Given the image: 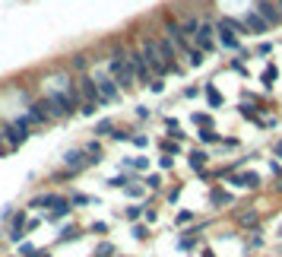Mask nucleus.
<instances>
[{
  "instance_id": "nucleus-33",
  "label": "nucleus",
  "mask_w": 282,
  "mask_h": 257,
  "mask_svg": "<svg viewBox=\"0 0 282 257\" xmlns=\"http://www.w3.org/2000/svg\"><path fill=\"white\" fill-rule=\"evenodd\" d=\"M203 61H206V57H203V51H200V48H191V51H187V64H191V67H200Z\"/></svg>"
},
{
  "instance_id": "nucleus-42",
  "label": "nucleus",
  "mask_w": 282,
  "mask_h": 257,
  "mask_svg": "<svg viewBox=\"0 0 282 257\" xmlns=\"http://www.w3.org/2000/svg\"><path fill=\"white\" fill-rule=\"evenodd\" d=\"M130 143H133L136 149H146V146H149V137H146V134H133V140H130Z\"/></svg>"
},
{
  "instance_id": "nucleus-16",
  "label": "nucleus",
  "mask_w": 282,
  "mask_h": 257,
  "mask_svg": "<svg viewBox=\"0 0 282 257\" xmlns=\"http://www.w3.org/2000/svg\"><path fill=\"white\" fill-rule=\"evenodd\" d=\"M231 200H234V197L225 191V188H213V191H209V206H213V209H222V206H231Z\"/></svg>"
},
{
  "instance_id": "nucleus-28",
  "label": "nucleus",
  "mask_w": 282,
  "mask_h": 257,
  "mask_svg": "<svg viewBox=\"0 0 282 257\" xmlns=\"http://www.w3.org/2000/svg\"><path fill=\"white\" fill-rule=\"evenodd\" d=\"M197 137H200V143H219V140H222V137L213 131V127H200V134H197Z\"/></svg>"
},
{
  "instance_id": "nucleus-47",
  "label": "nucleus",
  "mask_w": 282,
  "mask_h": 257,
  "mask_svg": "<svg viewBox=\"0 0 282 257\" xmlns=\"http://www.w3.org/2000/svg\"><path fill=\"white\" fill-rule=\"evenodd\" d=\"M149 89H152V92H156V96H159V92L165 89V79H159V76H156V79H152V83H149Z\"/></svg>"
},
{
  "instance_id": "nucleus-26",
  "label": "nucleus",
  "mask_w": 282,
  "mask_h": 257,
  "mask_svg": "<svg viewBox=\"0 0 282 257\" xmlns=\"http://www.w3.org/2000/svg\"><path fill=\"white\" fill-rule=\"evenodd\" d=\"M124 191H127V197H133V200H143V197H146V184H136V181H130Z\"/></svg>"
},
{
  "instance_id": "nucleus-7",
  "label": "nucleus",
  "mask_w": 282,
  "mask_h": 257,
  "mask_svg": "<svg viewBox=\"0 0 282 257\" xmlns=\"http://www.w3.org/2000/svg\"><path fill=\"white\" fill-rule=\"evenodd\" d=\"M156 41H159V51H162V61H165L168 73H184V67L178 64V48L168 38H156Z\"/></svg>"
},
{
  "instance_id": "nucleus-18",
  "label": "nucleus",
  "mask_w": 282,
  "mask_h": 257,
  "mask_svg": "<svg viewBox=\"0 0 282 257\" xmlns=\"http://www.w3.org/2000/svg\"><path fill=\"white\" fill-rule=\"evenodd\" d=\"M79 238H83V229H79V226H64L61 235H57V244H73Z\"/></svg>"
},
{
  "instance_id": "nucleus-10",
  "label": "nucleus",
  "mask_w": 282,
  "mask_h": 257,
  "mask_svg": "<svg viewBox=\"0 0 282 257\" xmlns=\"http://www.w3.org/2000/svg\"><path fill=\"white\" fill-rule=\"evenodd\" d=\"M197 244H203V226H197V223H194V226H191V229H187L184 235L178 238V251H184V254H187V251H194Z\"/></svg>"
},
{
  "instance_id": "nucleus-40",
  "label": "nucleus",
  "mask_w": 282,
  "mask_h": 257,
  "mask_svg": "<svg viewBox=\"0 0 282 257\" xmlns=\"http://www.w3.org/2000/svg\"><path fill=\"white\" fill-rule=\"evenodd\" d=\"M70 203H73V206H89L92 197L89 194H73V197H70Z\"/></svg>"
},
{
  "instance_id": "nucleus-41",
  "label": "nucleus",
  "mask_w": 282,
  "mask_h": 257,
  "mask_svg": "<svg viewBox=\"0 0 282 257\" xmlns=\"http://www.w3.org/2000/svg\"><path fill=\"white\" fill-rule=\"evenodd\" d=\"M89 232H92V235H99V238H102V235H108V223H92Z\"/></svg>"
},
{
  "instance_id": "nucleus-44",
  "label": "nucleus",
  "mask_w": 282,
  "mask_h": 257,
  "mask_svg": "<svg viewBox=\"0 0 282 257\" xmlns=\"http://www.w3.org/2000/svg\"><path fill=\"white\" fill-rule=\"evenodd\" d=\"M111 137L117 140V143H124V140H133V134H130V131H121V127H117V131H114Z\"/></svg>"
},
{
  "instance_id": "nucleus-37",
  "label": "nucleus",
  "mask_w": 282,
  "mask_h": 257,
  "mask_svg": "<svg viewBox=\"0 0 282 257\" xmlns=\"http://www.w3.org/2000/svg\"><path fill=\"white\" fill-rule=\"evenodd\" d=\"M70 67H73V70H86V67H89V57H86V54H73Z\"/></svg>"
},
{
  "instance_id": "nucleus-24",
  "label": "nucleus",
  "mask_w": 282,
  "mask_h": 257,
  "mask_svg": "<svg viewBox=\"0 0 282 257\" xmlns=\"http://www.w3.org/2000/svg\"><path fill=\"white\" fill-rule=\"evenodd\" d=\"M143 213H146V206H139V203H130V206L124 209V219H127V223H139V216H143Z\"/></svg>"
},
{
  "instance_id": "nucleus-25",
  "label": "nucleus",
  "mask_w": 282,
  "mask_h": 257,
  "mask_svg": "<svg viewBox=\"0 0 282 257\" xmlns=\"http://www.w3.org/2000/svg\"><path fill=\"white\" fill-rule=\"evenodd\" d=\"M194 223H197V213H194V209H181V213L174 216V226H181V229H184V226H194Z\"/></svg>"
},
{
  "instance_id": "nucleus-34",
  "label": "nucleus",
  "mask_w": 282,
  "mask_h": 257,
  "mask_svg": "<svg viewBox=\"0 0 282 257\" xmlns=\"http://www.w3.org/2000/svg\"><path fill=\"white\" fill-rule=\"evenodd\" d=\"M143 184H146V191H162V175H149Z\"/></svg>"
},
{
  "instance_id": "nucleus-49",
  "label": "nucleus",
  "mask_w": 282,
  "mask_h": 257,
  "mask_svg": "<svg viewBox=\"0 0 282 257\" xmlns=\"http://www.w3.org/2000/svg\"><path fill=\"white\" fill-rule=\"evenodd\" d=\"M269 51H273V45H269V41H263V45H257V54H269Z\"/></svg>"
},
{
  "instance_id": "nucleus-13",
  "label": "nucleus",
  "mask_w": 282,
  "mask_h": 257,
  "mask_svg": "<svg viewBox=\"0 0 282 257\" xmlns=\"http://www.w3.org/2000/svg\"><path fill=\"white\" fill-rule=\"evenodd\" d=\"M216 32H219V41H222V48H228V51H241V38L234 35L228 26H225V19L216 26Z\"/></svg>"
},
{
  "instance_id": "nucleus-1",
  "label": "nucleus",
  "mask_w": 282,
  "mask_h": 257,
  "mask_svg": "<svg viewBox=\"0 0 282 257\" xmlns=\"http://www.w3.org/2000/svg\"><path fill=\"white\" fill-rule=\"evenodd\" d=\"M146 54V64H149V70H152V76H165L168 73V67H165V61H162V51H159V41L156 38H143V48H139Z\"/></svg>"
},
{
  "instance_id": "nucleus-3",
  "label": "nucleus",
  "mask_w": 282,
  "mask_h": 257,
  "mask_svg": "<svg viewBox=\"0 0 282 257\" xmlns=\"http://www.w3.org/2000/svg\"><path fill=\"white\" fill-rule=\"evenodd\" d=\"M26 232H29V209H16L13 216H10V229H7V238L19 244L22 238H26Z\"/></svg>"
},
{
  "instance_id": "nucleus-2",
  "label": "nucleus",
  "mask_w": 282,
  "mask_h": 257,
  "mask_svg": "<svg viewBox=\"0 0 282 257\" xmlns=\"http://www.w3.org/2000/svg\"><path fill=\"white\" fill-rule=\"evenodd\" d=\"M76 89H79V99H83V102H92V105H99V108H102V92H99V79L96 76H89V73H83V76H79L76 79Z\"/></svg>"
},
{
  "instance_id": "nucleus-22",
  "label": "nucleus",
  "mask_w": 282,
  "mask_h": 257,
  "mask_svg": "<svg viewBox=\"0 0 282 257\" xmlns=\"http://www.w3.org/2000/svg\"><path fill=\"white\" fill-rule=\"evenodd\" d=\"M70 213H73V203H67V206H57V209H51V213L44 216V219H48V223H61V219H67Z\"/></svg>"
},
{
  "instance_id": "nucleus-29",
  "label": "nucleus",
  "mask_w": 282,
  "mask_h": 257,
  "mask_svg": "<svg viewBox=\"0 0 282 257\" xmlns=\"http://www.w3.org/2000/svg\"><path fill=\"white\" fill-rule=\"evenodd\" d=\"M162 153H165V156H178L181 153V143H178V140H162Z\"/></svg>"
},
{
  "instance_id": "nucleus-39",
  "label": "nucleus",
  "mask_w": 282,
  "mask_h": 257,
  "mask_svg": "<svg viewBox=\"0 0 282 257\" xmlns=\"http://www.w3.org/2000/svg\"><path fill=\"white\" fill-rule=\"evenodd\" d=\"M133 238H136V241H146V238H149V226L133 223Z\"/></svg>"
},
{
  "instance_id": "nucleus-21",
  "label": "nucleus",
  "mask_w": 282,
  "mask_h": 257,
  "mask_svg": "<svg viewBox=\"0 0 282 257\" xmlns=\"http://www.w3.org/2000/svg\"><path fill=\"white\" fill-rule=\"evenodd\" d=\"M203 96H206V102H209V108H222V96H219V89H216L213 83L203 86Z\"/></svg>"
},
{
  "instance_id": "nucleus-54",
  "label": "nucleus",
  "mask_w": 282,
  "mask_h": 257,
  "mask_svg": "<svg viewBox=\"0 0 282 257\" xmlns=\"http://www.w3.org/2000/svg\"><path fill=\"white\" fill-rule=\"evenodd\" d=\"M273 149H276V156H279V159H282V140H279V143H276V146H273Z\"/></svg>"
},
{
  "instance_id": "nucleus-14",
  "label": "nucleus",
  "mask_w": 282,
  "mask_h": 257,
  "mask_svg": "<svg viewBox=\"0 0 282 257\" xmlns=\"http://www.w3.org/2000/svg\"><path fill=\"white\" fill-rule=\"evenodd\" d=\"M257 13H260L269 26H279L282 22V13H279V7L276 4H269V0H260V4H257Z\"/></svg>"
},
{
  "instance_id": "nucleus-36",
  "label": "nucleus",
  "mask_w": 282,
  "mask_h": 257,
  "mask_svg": "<svg viewBox=\"0 0 282 257\" xmlns=\"http://www.w3.org/2000/svg\"><path fill=\"white\" fill-rule=\"evenodd\" d=\"M127 184H130V175H114L108 181V188H127Z\"/></svg>"
},
{
  "instance_id": "nucleus-55",
  "label": "nucleus",
  "mask_w": 282,
  "mask_h": 257,
  "mask_svg": "<svg viewBox=\"0 0 282 257\" xmlns=\"http://www.w3.org/2000/svg\"><path fill=\"white\" fill-rule=\"evenodd\" d=\"M279 13H282V4H279Z\"/></svg>"
},
{
  "instance_id": "nucleus-23",
  "label": "nucleus",
  "mask_w": 282,
  "mask_h": 257,
  "mask_svg": "<svg viewBox=\"0 0 282 257\" xmlns=\"http://www.w3.org/2000/svg\"><path fill=\"white\" fill-rule=\"evenodd\" d=\"M114 131H117V124H114L111 118H102V121L96 124V137H111Z\"/></svg>"
},
{
  "instance_id": "nucleus-12",
  "label": "nucleus",
  "mask_w": 282,
  "mask_h": 257,
  "mask_svg": "<svg viewBox=\"0 0 282 257\" xmlns=\"http://www.w3.org/2000/svg\"><path fill=\"white\" fill-rule=\"evenodd\" d=\"M26 118H29L32 124H48V121H54V118H51V111H48V102H44V99H41V102H32V105H29Z\"/></svg>"
},
{
  "instance_id": "nucleus-4",
  "label": "nucleus",
  "mask_w": 282,
  "mask_h": 257,
  "mask_svg": "<svg viewBox=\"0 0 282 257\" xmlns=\"http://www.w3.org/2000/svg\"><path fill=\"white\" fill-rule=\"evenodd\" d=\"M216 26H209V22H200V29H197V35H194V45L203 54H213L216 51Z\"/></svg>"
},
{
  "instance_id": "nucleus-5",
  "label": "nucleus",
  "mask_w": 282,
  "mask_h": 257,
  "mask_svg": "<svg viewBox=\"0 0 282 257\" xmlns=\"http://www.w3.org/2000/svg\"><path fill=\"white\" fill-rule=\"evenodd\" d=\"M130 64H133V73H136V86H149L152 79V70H149V64H146V54L143 51H130Z\"/></svg>"
},
{
  "instance_id": "nucleus-32",
  "label": "nucleus",
  "mask_w": 282,
  "mask_h": 257,
  "mask_svg": "<svg viewBox=\"0 0 282 257\" xmlns=\"http://www.w3.org/2000/svg\"><path fill=\"white\" fill-rule=\"evenodd\" d=\"M248 248H254V251L263 248V232H260V229H254L251 235H248Z\"/></svg>"
},
{
  "instance_id": "nucleus-27",
  "label": "nucleus",
  "mask_w": 282,
  "mask_h": 257,
  "mask_svg": "<svg viewBox=\"0 0 282 257\" xmlns=\"http://www.w3.org/2000/svg\"><path fill=\"white\" fill-rule=\"evenodd\" d=\"M114 254H117V248H114L111 241H99V244H96V254H92V257H114Z\"/></svg>"
},
{
  "instance_id": "nucleus-50",
  "label": "nucleus",
  "mask_w": 282,
  "mask_h": 257,
  "mask_svg": "<svg viewBox=\"0 0 282 257\" xmlns=\"http://www.w3.org/2000/svg\"><path fill=\"white\" fill-rule=\"evenodd\" d=\"M7 153H13V149L7 146V140H4V134H0V156H7Z\"/></svg>"
},
{
  "instance_id": "nucleus-46",
  "label": "nucleus",
  "mask_w": 282,
  "mask_h": 257,
  "mask_svg": "<svg viewBox=\"0 0 282 257\" xmlns=\"http://www.w3.org/2000/svg\"><path fill=\"white\" fill-rule=\"evenodd\" d=\"M181 191H184L181 184H178V188H171V191L165 194V200H168V203H178V197H181Z\"/></svg>"
},
{
  "instance_id": "nucleus-11",
  "label": "nucleus",
  "mask_w": 282,
  "mask_h": 257,
  "mask_svg": "<svg viewBox=\"0 0 282 257\" xmlns=\"http://www.w3.org/2000/svg\"><path fill=\"white\" fill-rule=\"evenodd\" d=\"M228 184L244 188V191H257L260 188V175L257 172H234V175H228Z\"/></svg>"
},
{
  "instance_id": "nucleus-51",
  "label": "nucleus",
  "mask_w": 282,
  "mask_h": 257,
  "mask_svg": "<svg viewBox=\"0 0 282 257\" xmlns=\"http://www.w3.org/2000/svg\"><path fill=\"white\" fill-rule=\"evenodd\" d=\"M149 114H152V111L146 108V105H139V108H136V118H149Z\"/></svg>"
},
{
  "instance_id": "nucleus-53",
  "label": "nucleus",
  "mask_w": 282,
  "mask_h": 257,
  "mask_svg": "<svg viewBox=\"0 0 282 257\" xmlns=\"http://www.w3.org/2000/svg\"><path fill=\"white\" fill-rule=\"evenodd\" d=\"M35 257H54V251H41V248H38V254H35Z\"/></svg>"
},
{
  "instance_id": "nucleus-43",
  "label": "nucleus",
  "mask_w": 282,
  "mask_h": 257,
  "mask_svg": "<svg viewBox=\"0 0 282 257\" xmlns=\"http://www.w3.org/2000/svg\"><path fill=\"white\" fill-rule=\"evenodd\" d=\"M99 111V105H92V102H83V105H79V114H86V118H89V114H96Z\"/></svg>"
},
{
  "instance_id": "nucleus-38",
  "label": "nucleus",
  "mask_w": 282,
  "mask_h": 257,
  "mask_svg": "<svg viewBox=\"0 0 282 257\" xmlns=\"http://www.w3.org/2000/svg\"><path fill=\"white\" fill-rule=\"evenodd\" d=\"M35 254H38V248H35V244L19 241V257H35Z\"/></svg>"
},
{
  "instance_id": "nucleus-8",
  "label": "nucleus",
  "mask_w": 282,
  "mask_h": 257,
  "mask_svg": "<svg viewBox=\"0 0 282 257\" xmlns=\"http://www.w3.org/2000/svg\"><path fill=\"white\" fill-rule=\"evenodd\" d=\"M64 168L67 172H73V175H79L83 168H89V156H86V149L79 146V149H70V153L64 156Z\"/></svg>"
},
{
  "instance_id": "nucleus-15",
  "label": "nucleus",
  "mask_w": 282,
  "mask_h": 257,
  "mask_svg": "<svg viewBox=\"0 0 282 257\" xmlns=\"http://www.w3.org/2000/svg\"><path fill=\"white\" fill-rule=\"evenodd\" d=\"M234 223H238L241 229H257L260 226V213H257V209H241V213H234Z\"/></svg>"
},
{
  "instance_id": "nucleus-31",
  "label": "nucleus",
  "mask_w": 282,
  "mask_h": 257,
  "mask_svg": "<svg viewBox=\"0 0 282 257\" xmlns=\"http://www.w3.org/2000/svg\"><path fill=\"white\" fill-rule=\"evenodd\" d=\"M194 124H197V127H213V114H206V111H194Z\"/></svg>"
},
{
  "instance_id": "nucleus-20",
  "label": "nucleus",
  "mask_w": 282,
  "mask_h": 257,
  "mask_svg": "<svg viewBox=\"0 0 282 257\" xmlns=\"http://www.w3.org/2000/svg\"><path fill=\"white\" fill-rule=\"evenodd\" d=\"M124 168L127 172H146L149 168V159L146 156H130V159H124Z\"/></svg>"
},
{
  "instance_id": "nucleus-30",
  "label": "nucleus",
  "mask_w": 282,
  "mask_h": 257,
  "mask_svg": "<svg viewBox=\"0 0 282 257\" xmlns=\"http://www.w3.org/2000/svg\"><path fill=\"white\" fill-rule=\"evenodd\" d=\"M276 76H279V70H276L273 64H269V67L263 70V73H260V79H263V86H273V83H276Z\"/></svg>"
},
{
  "instance_id": "nucleus-35",
  "label": "nucleus",
  "mask_w": 282,
  "mask_h": 257,
  "mask_svg": "<svg viewBox=\"0 0 282 257\" xmlns=\"http://www.w3.org/2000/svg\"><path fill=\"white\" fill-rule=\"evenodd\" d=\"M83 149H86V156H99L102 159V143H99V140H89Z\"/></svg>"
},
{
  "instance_id": "nucleus-19",
  "label": "nucleus",
  "mask_w": 282,
  "mask_h": 257,
  "mask_svg": "<svg viewBox=\"0 0 282 257\" xmlns=\"http://www.w3.org/2000/svg\"><path fill=\"white\" fill-rule=\"evenodd\" d=\"M244 22H248V29H251V32H257V35L269 29V22H266L260 13H248V19H244Z\"/></svg>"
},
{
  "instance_id": "nucleus-48",
  "label": "nucleus",
  "mask_w": 282,
  "mask_h": 257,
  "mask_svg": "<svg viewBox=\"0 0 282 257\" xmlns=\"http://www.w3.org/2000/svg\"><path fill=\"white\" fill-rule=\"evenodd\" d=\"M143 216H146V223H156V219H159V213H156L152 206H146V213H143Z\"/></svg>"
},
{
  "instance_id": "nucleus-45",
  "label": "nucleus",
  "mask_w": 282,
  "mask_h": 257,
  "mask_svg": "<svg viewBox=\"0 0 282 257\" xmlns=\"http://www.w3.org/2000/svg\"><path fill=\"white\" fill-rule=\"evenodd\" d=\"M159 165H162V172H168V168H174V156H165V153H162V159H159Z\"/></svg>"
},
{
  "instance_id": "nucleus-9",
  "label": "nucleus",
  "mask_w": 282,
  "mask_h": 257,
  "mask_svg": "<svg viewBox=\"0 0 282 257\" xmlns=\"http://www.w3.org/2000/svg\"><path fill=\"white\" fill-rule=\"evenodd\" d=\"M99 92H102V102L108 105V102H121V86H117V79L114 76H99Z\"/></svg>"
},
{
  "instance_id": "nucleus-17",
  "label": "nucleus",
  "mask_w": 282,
  "mask_h": 257,
  "mask_svg": "<svg viewBox=\"0 0 282 257\" xmlns=\"http://www.w3.org/2000/svg\"><path fill=\"white\" fill-rule=\"evenodd\" d=\"M187 159H191V168H194V172L203 175V172H206V162H209V153H206V149H191Z\"/></svg>"
},
{
  "instance_id": "nucleus-6",
  "label": "nucleus",
  "mask_w": 282,
  "mask_h": 257,
  "mask_svg": "<svg viewBox=\"0 0 282 257\" xmlns=\"http://www.w3.org/2000/svg\"><path fill=\"white\" fill-rule=\"evenodd\" d=\"M67 203H70V197H64V194H38L29 200L26 209H57V206H67Z\"/></svg>"
},
{
  "instance_id": "nucleus-52",
  "label": "nucleus",
  "mask_w": 282,
  "mask_h": 257,
  "mask_svg": "<svg viewBox=\"0 0 282 257\" xmlns=\"http://www.w3.org/2000/svg\"><path fill=\"white\" fill-rule=\"evenodd\" d=\"M200 257H216V251L209 248V244H203V251H200Z\"/></svg>"
}]
</instances>
